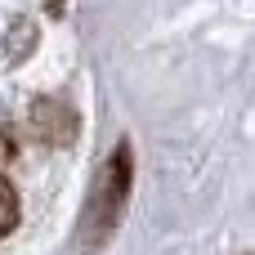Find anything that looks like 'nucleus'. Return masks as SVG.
I'll list each match as a JSON object with an SVG mask.
<instances>
[{"instance_id":"obj_2","label":"nucleus","mask_w":255,"mask_h":255,"mask_svg":"<svg viewBox=\"0 0 255 255\" xmlns=\"http://www.w3.org/2000/svg\"><path fill=\"white\" fill-rule=\"evenodd\" d=\"M31 126H36V134L45 139V143H72L76 139V112L72 108H63V103H54V99H40L36 103V112H31Z\"/></svg>"},{"instance_id":"obj_1","label":"nucleus","mask_w":255,"mask_h":255,"mask_svg":"<svg viewBox=\"0 0 255 255\" xmlns=\"http://www.w3.org/2000/svg\"><path fill=\"white\" fill-rule=\"evenodd\" d=\"M130 179H134V157H130V143L121 139L99 175V188H94V202L85 215V251H99L112 238V229L126 211V197H130Z\"/></svg>"},{"instance_id":"obj_3","label":"nucleus","mask_w":255,"mask_h":255,"mask_svg":"<svg viewBox=\"0 0 255 255\" xmlns=\"http://www.w3.org/2000/svg\"><path fill=\"white\" fill-rule=\"evenodd\" d=\"M13 224H18V193H13V184L0 175V238L13 233Z\"/></svg>"}]
</instances>
